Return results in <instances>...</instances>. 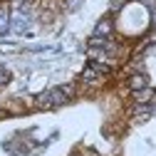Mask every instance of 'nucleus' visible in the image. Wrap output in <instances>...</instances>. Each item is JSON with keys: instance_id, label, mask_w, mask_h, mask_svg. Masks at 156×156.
I'll return each instance as SVG.
<instances>
[{"instance_id": "7", "label": "nucleus", "mask_w": 156, "mask_h": 156, "mask_svg": "<svg viewBox=\"0 0 156 156\" xmlns=\"http://www.w3.org/2000/svg\"><path fill=\"white\" fill-rule=\"evenodd\" d=\"M8 80H10V72H8L5 67H0V87L8 84Z\"/></svg>"}, {"instance_id": "1", "label": "nucleus", "mask_w": 156, "mask_h": 156, "mask_svg": "<svg viewBox=\"0 0 156 156\" xmlns=\"http://www.w3.org/2000/svg\"><path fill=\"white\" fill-rule=\"evenodd\" d=\"M67 99H69V94L65 92V87H55V89H47V92H42L40 97H37L35 107L37 109H57V107H62Z\"/></svg>"}, {"instance_id": "4", "label": "nucleus", "mask_w": 156, "mask_h": 156, "mask_svg": "<svg viewBox=\"0 0 156 156\" xmlns=\"http://www.w3.org/2000/svg\"><path fill=\"white\" fill-rule=\"evenodd\" d=\"M112 30H114L112 20H99V23H97V27H94V35H97V37H109Z\"/></svg>"}, {"instance_id": "8", "label": "nucleus", "mask_w": 156, "mask_h": 156, "mask_svg": "<svg viewBox=\"0 0 156 156\" xmlns=\"http://www.w3.org/2000/svg\"><path fill=\"white\" fill-rule=\"evenodd\" d=\"M124 8V0H114V3H112V12H119Z\"/></svg>"}, {"instance_id": "6", "label": "nucleus", "mask_w": 156, "mask_h": 156, "mask_svg": "<svg viewBox=\"0 0 156 156\" xmlns=\"http://www.w3.org/2000/svg\"><path fill=\"white\" fill-rule=\"evenodd\" d=\"M151 112H154V109H151V107H149V104H136V107H134V109H131V114H134V116H136V119H141V116H149V114H151Z\"/></svg>"}, {"instance_id": "3", "label": "nucleus", "mask_w": 156, "mask_h": 156, "mask_svg": "<svg viewBox=\"0 0 156 156\" xmlns=\"http://www.w3.org/2000/svg\"><path fill=\"white\" fill-rule=\"evenodd\" d=\"M134 102H136V104H151V102H156V92H154L151 87L139 89V92H134Z\"/></svg>"}, {"instance_id": "5", "label": "nucleus", "mask_w": 156, "mask_h": 156, "mask_svg": "<svg viewBox=\"0 0 156 156\" xmlns=\"http://www.w3.org/2000/svg\"><path fill=\"white\" fill-rule=\"evenodd\" d=\"M10 27V15H8V8L0 5V32H8Z\"/></svg>"}, {"instance_id": "2", "label": "nucleus", "mask_w": 156, "mask_h": 156, "mask_svg": "<svg viewBox=\"0 0 156 156\" xmlns=\"http://www.w3.org/2000/svg\"><path fill=\"white\" fill-rule=\"evenodd\" d=\"M126 84H129L131 92H139V89H146V87H149V80H146V74L136 72V74H131L129 80H126Z\"/></svg>"}]
</instances>
